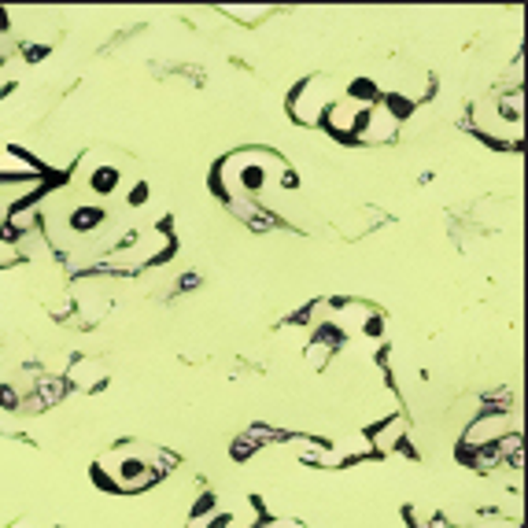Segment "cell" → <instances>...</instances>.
Returning a JSON list of instances; mask_svg holds the SVG:
<instances>
[{
    "label": "cell",
    "instance_id": "10",
    "mask_svg": "<svg viewBox=\"0 0 528 528\" xmlns=\"http://www.w3.org/2000/svg\"><path fill=\"white\" fill-rule=\"evenodd\" d=\"M70 307H74V318L81 325H97L104 322V314L111 311V300L100 292V289H74L70 292Z\"/></svg>",
    "mask_w": 528,
    "mask_h": 528
},
{
    "label": "cell",
    "instance_id": "11",
    "mask_svg": "<svg viewBox=\"0 0 528 528\" xmlns=\"http://www.w3.org/2000/svg\"><path fill=\"white\" fill-rule=\"evenodd\" d=\"M104 222H108V215H104V207H100V204H74V207H70V215H67V229H70V233H78V237H85V233H97Z\"/></svg>",
    "mask_w": 528,
    "mask_h": 528
},
{
    "label": "cell",
    "instance_id": "12",
    "mask_svg": "<svg viewBox=\"0 0 528 528\" xmlns=\"http://www.w3.org/2000/svg\"><path fill=\"white\" fill-rule=\"evenodd\" d=\"M90 189L97 193V196H115L119 189H122V170L119 166H97L93 174H90Z\"/></svg>",
    "mask_w": 528,
    "mask_h": 528
},
{
    "label": "cell",
    "instance_id": "5",
    "mask_svg": "<svg viewBox=\"0 0 528 528\" xmlns=\"http://www.w3.org/2000/svg\"><path fill=\"white\" fill-rule=\"evenodd\" d=\"M513 428V414L506 407H491L480 410L477 421H470L466 439H462V451H484V448H499V439H506Z\"/></svg>",
    "mask_w": 528,
    "mask_h": 528
},
{
    "label": "cell",
    "instance_id": "9",
    "mask_svg": "<svg viewBox=\"0 0 528 528\" xmlns=\"http://www.w3.org/2000/svg\"><path fill=\"white\" fill-rule=\"evenodd\" d=\"M104 381H108V366L93 355H78L63 370V385L74 388V392H97V388H104Z\"/></svg>",
    "mask_w": 528,
    "mask_h": 528
},
{
    "label": "cell",
    "instance_id": "8",
    "mask_svg": "<svg viewBox=\"0 0 528 528\" xmlns=\"http://www.w3.org/2000/svg\"><path fill=\"white\" fill-rule=\"evenodd\" d=\"M251 524H255V517L248 506L233 510V506H222L215 495H204L185 528H251Z\"/></svg>",
    "mask_w": 528,
    "mask_h": 528
},
{
    "label": "cell",
    "instance_id": "1",
    "mask_svg": "<svg viewBox=\"0 0 528 528\" xmlns=\"http://www.w3.org/2000/svg\"><path fill=\"white\" fill-rule=\"evenodd\" d=\"M211 185L226 200H259L267 189H292L296 185V174H292V166L278 152L240 148V152H229L215 166Z\"/></svg>",
    "mask_w": 528,
    "mask_h": 528
},
{
    "label": "cell",
    "instance_id": "18",
    "mask_svg": "<svg viewBox=\"0 0 528 528\" xmlns=\"http://www.w3.org/2000/svg\"><path fill=\"white\" fill-rule=\"evenodd\" d=\"M8 23H12V16H8L5 8H0V34H8Z\"/></svg>",
    "mask_w": 528,
    "mask_h": 528
},
{
    "label": "cell",
    "instance_id": "3",
    "mask_svg": "<svg viewBox=\"0 0 528 528\" xmlns=\"http://www.w3.org/2000/svg\"><path fill=\"white\" fill-rule=\"evenodd\" d=\"M473 133L491 148H517L524 137V93L513 85L510 93H495L473 104L470 111Z\"/></svg>",
    "mask_w": 528,
    "mask_h": 528
},
{
    "label": "cell",
    "instance_id": "15",
    "mask_svg": "<svg viewBox=\"0 0 528 528\" xmlns=\"http://www.w3.org/2000/svg\"><path fill=\"white\" fill-rule=\"evenodd\" d=\"M259 528H307V524L296 517H267V521H259Z\"/></svg>",
    "mask_w": 528,
    "mask_h": 528
},
{
    "label": "cell",
    "instance_id": "6",
    "mask_svg": "<svg viewBox=\"0 0 528 528\" xmlns=\"http://www.w3.org/2000/svg\"><path fill=\"white\" fill-rule=\"evenodd\" d=\"M366 108H370V104H359V100H351L347 93H336V100L329 104V111H325V119H322V130H325L336 144H355Z\"/></svg>",
    "mask_w": 528,
    "mask_h": 528
},
{
    "label": "cell",
    "instance_id": "16",
    "mask_svg": "<svg viewBox=\"0 0 528 528\" xmlns=\"http://www.w3.org/2000/svg\"><path fill=\"white\" fill-rule=\"evenodd\" d=\"M8 528H59V524H45V521H34V517H19V521H12Z\"/></svg>",
    "mask_w": 528,
    "mask_h": 528
},
{
    "label": "cell",
    "instance_id": "14",
    "mask_svg": "<svg viewBox=\"0 0 528 528\" xmlns=\"http://www.w3.org/2000/svg\"><path fill=\"white\" fill-rule=\"evenodd\" d=\"M377 222H381L377 211H370V207H355L347 218H340V233H343V237H363V233L374 229Z\"/></svg>",
    "mask_w": 528,
    "mask_h": 528
},
{
    "label": "cell",
    "instance_id": "19",
    "mask_svg": "<svg viewBox=\"0 0 528 528\" xmlns=\"http://www.w3.org/2000/svg\"><path fill=\"white\" fill-rule=\"evenodd\" d=\"M251 528H259V524H251Z\"/></svg>",
    "mask_w": 528,
    "mask_h": 528
},
{
    "label": "cell",
    "instance_id": "4",
    "mask_svg": "<svg viewBox=\"0 0 528 528\" xmlns=\"http://www.w3.org/2000/svg\"><path fill=\"white\" fill-rule=\"evenodd\" d=\"M333 100H336L333 78L329 74H311L307 81H300L289 93V115H292L296 126H322Z\"/></svg>",
    "mask_w": 528,
    "mask_h": 528
},
{
    "label": "cell",
    "instance_id": "13",
    "mask_svg": "<svg viewBox=\"0 0 528 528\" xmlns=\"http://www.w3.org/2000/svg\"><path fill=\"white\" fill-rule=\"evenodd\" d=\"M222 16L233 19V23H240V26H259L262 19L274 16V8H267V5H226Z\"/></svg>",
    "mask_w": 528,
    "mask_h": 528
},
{
    "label": "cell",
    "instance_id": "7",
    "mask_svg": "<svg viewBox=\"0 0 528 528\" xmlns=\"http://www.w3.org/2000/svg\"><path fill=\"white\" fill-rule=\"evenodd\" d=\"M396 137H399V111H396V104L385 97V100H377V104L366 108L355 144H392Z\"/></svg>",
    "mask_w": 528,
    "mask_h": 528
},
{
    "label": "cell",
    "instance_id": "17",
    "mask_svg": "<svg viewBox=\"0 0 528 528\" xmlns=\"http://www.w3.org/2000/svg\"><path fill=\"white\" fill-rule=\"evenodd\" d=\"M16 262V251H12V244H5V237H0V267H12Z\"/></svg>",
    "mask_w": 528,
    "mask_h": 528
},
{
    "label": "cell",
    "instance_id": "2",
    "mask_svg": "<svg viewBox=\"0 0 528 528\" xmlns=\"http://www.w3.org/2000/svg\"><path fill=\"white\" fill-rule=\"evenodd\" d=\"M174 466V459L155 448V444H141V439H122V444L108 448L97 466H93V477L104 491H115V495H141L148 491L152 484H159V477Z\"/></svg>",
    "mask_w": 528,
    "mask_h": 528
}]
</instances>
